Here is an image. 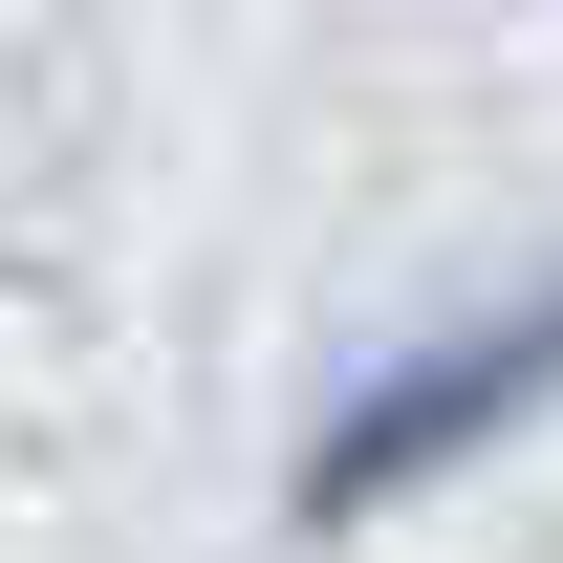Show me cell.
Here are the masks:
<instances>
[{
  "label": "cell",
  "mask_w": 563,
  "mask_h": 563,
  "mask_svg": "<svg viewBox=\"0 0 563 563\" xmlns=\"http://www.w3.org/2000/svg\"><path fill=\"white\" fill-rule=\"evenodd\" d=\"M542 433H563V261H520V282H477V303L390 325V347L303 412L282 520H303V542H347V520H412V498L498 477V455H542Z\"/></svg>",
  "instance_id": "obj_1"
}]
</instances>
